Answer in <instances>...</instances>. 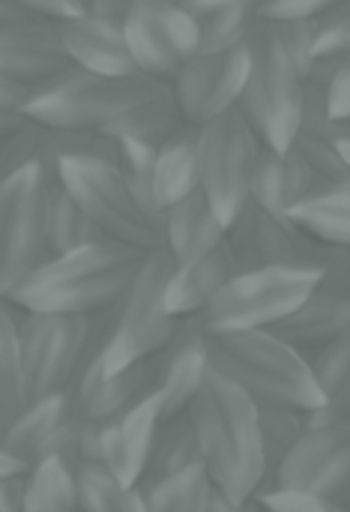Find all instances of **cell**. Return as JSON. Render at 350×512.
Instances as JSON below:
<instances>
[{"label":"cell","instance_id":"obj_20","mask_svg":"<svg viewBox=\"0 0 350 512\" xmlns=\"http://www.w3.org/2000/svg\"><path fill=\"white\" fill-rule=\"evenodd\" d=\"M69 66L54 24H24L0 30V78L39 87Z\"/></svg>","mask_w":350,"mask_h":512},{"label":"cell","instance_id":"obj_1","mask_svg":"<svg viewBox=\"0 0 350 512\" xmlns=\"http://www.w3.org/2000/svg\"><path fill=\"white\" fill-rule=\"evenodd\" d=\"M144 255V249L108 237L51 255L9 294V303L21 312L102 315L123 297Z\"/></svg>","mask_w":350,"mask_h":512},{"label":"cell","instance_id":"obj_39","mask_svg":"<svg viewBox=\"0 0 350 512\" xmlns=\"http://www.w3.org/2000/svg\"><path fill=\"white\" fill-rule=\"evenodd\" d=\"M315 57L336 60V63L350 57V0H339L330 12L318 18Z\"/></svg>","mask_w":350,"mask_h":512},{"label":"cell","instance_id":"obj_29","mask_svg":"<svg viewBox=\"0 0 350 512\" xmlns=\"http://www.w3.org/2000/svg\"><path fill=\"white\" fill-rule=\"evenodd\" d=\"M312 375L321 390V408L312 420H348L350 417V330L321 348L312 360Z\"/></svg>","mask_w":350,"mask_h":512},{"label":"cell","instance_id":"obj_2","mask_svg":"<svg viewBox=\"0 0 350 512\" xmlns=\"http://www.w3.org/2000/svg\"><path fill=\"white\" fill-rule=\"evenodd\" d=\"M201 468L213 489L228 498H255L267 483V465L258 435V405L228 378L210 369L201 393L189 405Z\"/></svg>","mask_w":350,"mask_h":512},{"label":"cell","instance_id":"obj_8","mask_svg":"<svg viewBox=\"0 0 350 512\" xmlns=\"http://www.w3.org/2000/svg\"><path fill=\"white\" fill-rule=\"evenodd\" d=\"M318 285V267H258L240 270L219 297L198 315L204 333L273 330Z\"/></svg>","mask_w":350,"mask_h":512},{"label":"cell","instance_id":"obj_22","mask_svg":"<svg viewBox=\"0 0 350 512\" xmlns=\"http://www.w3.org/2000/svg\"><path fill=\"white\" fill-rule=\"evenodd\" d=\"M321 183L327 180L318 177L294 147H288L285 153L261 147L249 180V198L273 213L291 216V210L303 198H309Z\"/></svg>","mask_w":350,"mask_h":512},{"label":"cell","instance_id":"obj_15","mask_svg":"<svg viewBox=\"0 0 350 512\" xmlns=\"http://www.w3.org/2000/svg\"><path fill=\"white\" fill-rule=\"evenodd\" d=\"M249 75L246 42L225 51H198L171 81L174 102L186 123H207L237 108Z\"/></svg>","mask_w":350,"mask_h":512},{"label":"cell","instance_id":"obj_14","mask_svg":"<svg viewBox=\"0 0 350 512\" xmlns=\"http://www.w3.org/2000/svg\"><path fill=\"white\" fill-rule=\"evenodd\" d=\"M225 240L240 270L258 267H318L321 243L312 240L288 213H273L252 198L228 222Z\"/></svg>","mask_w":350,"mask_h":512},{"label":"cell","instance_id":"obj_53","mask_svg":"<svg viewBox=\"0 0 350 512\" xmlns=\"http://www.w3.org/2000/svg\"><path fill=\"white\" fill-rule=\"evenodd\" d=\"M135 3H138V0H135ZM168 3H183V0H168Z\"/></svg>","mask_w":350,"mask_h":512},{"label":"cell","instance_id":"obj_16","mask_svg":"<svg viewBox=\"0 0 350 512\" xmlns=\"http://www.w3.org/2000/svg\"><path fill=\"white\" fill-rule=\"evenodd\" d=\"M102 339H105V321H102V330H99L87 360L81 363V369L69 387L75 411L84 420H111V417L123 414L126 408H132L135 402H141L144 396H150L156 387L153 357L132 363L120 372H105Z\"/></svg>","mask_w":350,"mask_h":512},{"label":"cell","instance_id":"obj_4","mask_svg":"<svg viewBox=\"0 0 350 512\" xmlns=\"http://www.w3.org/2000/svg\"><path fill=\"white\" fill-rule=\"evenodd\" d=\"M249 75L237 111L255 129L264 147L285 153L300 132L306 105V75L288 54L276 24L258 18L246 36Z\"/></svg>","mask_w":350,"mask_h":512},{"label":"cell","instance_id":"obj_44","mask_svg":"<svg viewBox=\"0 0 350 512\" xmlns=\"http://www.w3.org/2000/svg\"><path fill=\"white\" fill-rule=\"evenodd\" d=\"M30 93H33V87L0 78V141L30 123V114H27Z\"/></svg>","mask_w":350,"mask_h":512},{"label":"cell","instance_id":"obj_35","mask_svg":"<svg viewBox=\"0 0 350 512\" xmlns=\"http://www.w3.org/2000/svg\"><path fill=\"white\" fill-rule=\"evenodd\" d=\"M210 492L213 483L201 465L141 489L144 512H207Z\"/></svg>","mask_w":350,"mask_h":512},{"label":"cell","instance_id":"obj_47","mask_svg":"<svg viewBox=\"0 0 350 512\" xmlns=\"http://www.w3.org/2000/svg\"><path fill=\"white\" fill-rule=\"evenodd\" d=\"M327 99H330V111L339 120H350V57L342 60L339 72L333 75V81L327 87Z\"/></svg>","mask_w":350,"mask_h":512},{"label":"cell","instance_id":"obj_6","mask_svg":"<svg viewBox=\"0 0 350 512\" xmlns=\"http://www.w3.org/2000/svg\"><path fill=\"white\" fill-rule=\"evenodd\" d=\"M171 84L153 75H96L78 66H66L60 75L33 87L27 114L45 126L93 129L105 132L117 117L165 93Z\"/></svg>","mask_w":350,"mask_h":512},{"label":"cell","instance_id":"obj_37","mask_svg":"<svg viewBox=\"0 0 350 512\" xmlns=\"http://www.w3.org/2000/svg\"><path fill=\"white\" fill-rule=\"evenodd\" d=\"M117 171L126 180L129 192L135 195V201L162 222V207L156 201V147L150 144H138V141H120L117 150Z\"/></svg>","mask_w":350,"mask_h":512},{"label":"cell","instance_id":"obj_5","mask_svg":"<svg viewBox=\"0 0 350 512\" xmlns=\"http://www.w3.org/2000/svg\"><path fill=\"white\" fill-rule=\"evenodd\" d=\"M174 273V258L159 246L144 255L123 297L105 312L102 366L120 372L132 363L156 357L177 333L180 318L168 312L165 291Z\"/></svg>","mask_w":350,"mask_h":512},{"label":"cell","instance_id":"obj_30","mask_svg":"<svg viewBox=\"0 0 350 512\" xmlns=\"http://www.w3.org/2000/svg\"><path fill=\"white\" fill-rule=\"evenodd\" d=\"M183 114L174 102L171 87L159 96H150L147 102L135 105L132 111H126L123 117H117L111 126H105V135L114 141H138V144H150L159 147L165 144L180 126H183Z\"/></svg>","mask_w":350,"mask_h":512},{"label":"cell","instance_id":"obj_23","mask_svg":"<svg viewBox=\"0 0 350 512\" xmlns=\"http://www.w3.org/2000/svg\"><path fill=\"white\" fill-rule=\"evenodd\" d=\"M225 231L228 225L201 189L162 210V249L174 258V264L207 255L225 240Z\"/></svg>","mask_w":350,"mask_h":512},{"label":"cell","instance_id":"obj_33","mask_svg":"<svg viewBox=\"0 0 350 512\" xmlns=\"http://www.w3.org/2000/svg\"><path fill=\"white\" fill-rule=\"evenodd\" d=\"M78 512H144V495L138 486L123 483L102 462L75 468Z\"/></svg>","mask_w":350,"mask_h":512},{"label":"cell","instance_id":"obj_17","mask_svg":"<svg viewBox=\"0 0 350 512\" xmlns=\"http://www.w3.org/2000/svg\"><path fill=\"white\" fill-rule=\"evenodd\" d=\"M156 396L162 402V420L186 414L210 375L207 333L198 318H183L174 339L153 357Z\"/></svg>","mask_w":350,"mask_h":512},{"label":"cell","instance_id":"obj_34","mask_svg":"<svg viewBox=\"0 0 350 512\" xmlns=\"http://www.w3.org/2000/svg\"><path fill=\"white\" fill-rule=\"evenodd\" d=\"M24 512H78L75 471L51 456L27 468Z\"/></svg>","mask_w":350,"mask_h":512},{"label":"cell","instance_id":"obj_18","mask_svg":"<svg viewBox=\"0 0 350 512\" xmlns=\"http://www.w3.org/2000/svg\"><path fill=\"white\" fill-rule=\"evenodd\" d=\"M162 423V402L156 390L126 408L123 414L111 420H99V462L114 471L123 483L138 486L150 447L156 438V429Z\"/></svg>","mask_w":350,"mask_h":512},{"label":"cell","instance_id":"obj_45","mask_svg":"<svg viewBox=\"0 0 350 512\" xmlns=\"http://www.w3.org/2000/svg\"><path fill=\"white\" fill-rule=\"evenodd\" d=\"M339 0H264L261 18L270 21H318Z\"/></svg>","mask_w":350,"mask_h":512},{"label":"cell","instance_id":"obj_52","mask_svg":"<svg viewBox=\"0 0 350 512\" xmlns=\"http://www.w3.org/2000/svg\"><path fill=\"white\" fill-rule=\"evenodd\" d=\"M339 150H342V156H345V162H348L350 168V120L348 126H345V132H342V138H339Z\"/></svg>","mask_w":350,"mask_h":512},{"label":"cell","instance_id":"obj_36","mask_svg":"<svg viewBox=\"0 0 350 512\" xmlns=\"http://www.w3.org/2000/svg\"><path fill=\"white\" fill-rule=\"evenodd\" d=\"M306 426H309V414L306 411L258 408V435H261V450H264V465H267V483L276 474V468L288 459V453L297 447V441L303 438Z\"/></svg>","mask_w":350,"mask_h":512},{"label":"cell","instance_id":"obj_10","mask_svg":"<svg viewBox=\"0 0 350 512\" xmlns=\"http://www.w3.org/2000/svg\"><path fill=\"white\" fill-rule=\"evenodd\" d=\"M48 189L51 174L27 165L0 183V297L9 294L48 258Z\"/></svg>","mask_w":350,"mask_h":512},{"label":"cell","instance_id":"obj_40","mask_svg":"<svg viewBox=\"0 0 350 512\" xmlns=\"http://www.w3.org/2000/svg\"><path fill=\"white\" fill-rule=\"evenodd\" d=\"M255 498L267 512H350L348 507L330 498L303 489H288V486H264Z\"/></svg>","mask_w":350,"mask_h":512},{"label":"cell","instance_id":"obj_7","mask_svg":"<svg viewBox=\"0 0 350 512\" xmlns=\"http://www.w3.org/2000/svg\"><path fill=\"white\" fill-rule=\"evenodd\" d=\"M21 312V309H18ZM105 312L84 315H51V312H21L18 318V354L24 375L27 402L66 393L87 360Z\"/></svg>","mask_w":350,"mask_h":512},{"label":"cell","instance_id":"obj_19","mask_svg":"<svg viewBox=\"0 0 350 512\" xmlns=\"http://www.w3.org/2000/svg\"><path fill=\"white\" fill-rule=\"evenodd\" d=\"M54 27L69 57V66H78L96 75H138L123 21L84 12Z\"/></svg>","mask_w":350,"mask_h":512},{"label":"cell","instance_id":"obj_24","mask_svg":"<svg viewBox=\"0 0 350 512\" xmlns=\"http://www.w3.org/2000/svg\"><path fill=\"white\" fill-rule=\"evenodd\" d=\"M345 330H350V303L327 291H318V285L285 321L273 327V333L291 348H297L306 360H312Z\"/></svg>","mask_w":350,"mask_h":512},{"label":"cell","instance_id":"obj_54","mask_svg":"<svg viewBox=\"0 0 350 512\" xmlns=\"http://www.w3.org/2000/svg\"><path fill=\"white\" fill-rule=\"evenodd\" d=\"M0 183H3V171H0Z\"/></svg>","mask_w":350,"mask_h":512},{"label":"cell","instance_id":"obj_9","mask_svg":"<svg viewBox=\"0 0 350 512\" xmlns=\"http://www.w3.org/2000/svg\"><path fill=\"white\" fill-rule=\"evenodd\" d=\"M57 180L108 240H120L144 252L162 246V222L135 201L114 162L69 156L57 165Z\"/></svg>","mask_w":350,"mask_h":512},{"label":"cell","instance_id":"obj_31","mask_svg":"<svg viewBox=\"0 0 350 512\" xmlns=\"http://www.w3.org/2000/svg\"><path fill=\"white\" fill-rule=\"evenodd\" d=\"M99 240H105V234L81 210V204L66 192V186L57 180V171H54L51 189H48V258L99 243Z\"/></svg>","mask_w":350,"mask_h":512},{"label":"cell","instance_id":"obj_32","mask_svg":"<svg viewBox=\"0 0 350 512\" xmlns=\"http://www.w3.org/2000/svg\"><path fill=\"white\" fill-rule=\"evenodd\" d=\"M18 309L0 297V441L27 405L21 354H18Z\"/></svg>","mask_w":350,"mask_h":512},{"label":"cell","instance_id":"obj_13","mask_svg":"<svg viewBox=\"0 0 350 512\" xmlns=\"http://www.w3.org/2000/svg\"><path fill=\"white\" fill-rule=\"evenodd\" d=\"M267 486L315 492L350 510V417L312 420Z\"/></svg>","mask_w":350,"mask_h":512},{"label":"cell","instance_id":"obj_49","mask_svg":"<svg viewBox=\"0 0 350 512\" xmlns=\"http://www.w3.org/2000/svg\"><path fill=\"white\" fill-rule=\"evenodd\" d=\"M207 512H267L261 507L258 498H246V501H237V498H228L225 492L213 489L210 492V504H207Z\"/></svg>","mask_w":350,"mask_h":512},{"label":"cell","instance_id":"obj_50","mask_svg":"<svg viewBox=\"0 0 350 512\" xmlns=\"http://www.w3.org/2000/svg\"><path fill=\"white\" fill-rule=\"evenodd\" d=\"M24 24H39V18L24 6V0H0V30Z\"/></svg>","mask_w":350,"mask_h":512},{"label":"cell","instance_id":"obj_3","mask_svg":"<svg viewBox=\"0 0 350 512\" xmlns=\"http://www.w3.org/2000/svg\"><path fill=\"white\" fill-rule=\"evenodd\" d=\"M210 369L240 387L258 408L318 411L321 390L312 363L273 330L207 333Z\"/></svg>","mask_w":350,"mask_h":512},{"label":"cell","instance_id":"obj_12","mask_svg":"<svg viewBox=\"0 0 350 512\" xmlns=\"http://www.w3.org/2000/svg\"><path fill=\"white\" fill-rule=\"evenodd\" d=\"M123 30L138 72L168 84L201 51L198 24L180 3L138 0L126 15Z\"/></svg>","mask_w":350,"mask_h":512},{"label":"cell","instance_id":"obj_42","mask_svg":"<svg viewBox=\"0 0 350 512\" xmlns=\"http://www.w3.org/2000/svg\"><path fill=\"white\" fill-rule=\"evenodd\" d=\"M318 291L350 303V246H324L318 252Z\"/></svg>","mask_w":350,"mask_h":512},{"label":"cell","instance_id":"obj_43","mask_svg":"<svg viewBox=\"0 0 350 512\" xmlns=\"http://www.w3.org/2000/svg\"><path fill=\"white\" fill-rule=\"evenodd\" d=\"M288 54L300 66L303 75H309L315 63V45H318V21H273Z\"/></svg>","mask_w":350,"mask_h":512},{"label":"cell","instance_id":"obj_41","mask_svg":"<svg viewBox=\"0 0 350 512\" xmlns=\"http://www.w3.org/2000/svg\"><path fill=\"white\" fill-rule=\"evenodd\" d=\"M39 138H42V123L30 117V123L24 129H18L15 135L0 141V171H3V177L21 171L27 165H36Z\"/></svg>","mask_w":350,"mask_h":512},{"label":"cell","instance_id":"obj_38","mask_svg":"<svg viewBox=\"0 0 350 512\" xmlns=\"http://www.w3.org/2000/svg\"><path fill=\"white\" fill-rule=\"evenodd\" d=\"M291 147H294V150L306 159V165H309L318 177H324V180H342V177H348L350 174L348 162H345V156H342V150H339V141H333V138L297 132L294 141H291Z\"/></svg>","mask_w":350,"mask_h":512},{"label":"cell","instance_id":"obj_11","mask_svg":"<svg viewBox=\"0 0 350 512\" xmlns=\"http://www.w3.org/2000/svg\"><path fill=\"white\" fill-rule=\"evenodd\" d=\"M201 144V192L228 225L249 201V180L261 153V138L246 117L231 108L198 126Z\"/></svg>","mask_w":350,"mask_h":512},{"label":"cell","instance_id":"obj_25","mask_svg":"<svg viewBox=\"0 0 350 512\" xmlns=\"http://www.w3.org/2000/svg\"><path fill=\"white\" fill-rule=\"evenodd\" d=\"M156 201L171 207L174 201L201 189V144L198 126L183 123L165 144L156 147Z\"/></svg>","mask_w":350,"mask_h":512},{"label":"cell","instance_id":"obj_48","mask_svg":"<svg viewBox=\"0 0 350 512\" xmlns=\"http://www.w3.org/2000/svg\"><path fill=\"white\" fill-rule=\"evenodd\" d=\"M24 489H27V471L0 477V512H24Z\"/></svg>","mask_w":350,"mask_h":512},{"label":"cell","instance_id":"obj_26","mask_svg":"<svg viewBox=\"0 0 350 512\" xmlns=\"http://www.w3.org/2000/svg\"><path fill=\"white\" fill-rule=\"evenodd\" d=\"M180 6L198 24L201 51H225L246 42L264 0H183Z\"/></svg>","mask_w":350,"mask_h":512},{"label":"cell","instance_id":"obj_51","mask_svg":"<svg viewBox=\"0 0 350 512\" xmlns=\"http://www.w3.org/2000/svg\"><path fill=\"white\" fill-rule=\"evenodd\" d=\"M27 468L15 459V456H9V450L3 447V441H0V477H9V474H24Z\"/></svg>","mask_w":350,"mask_h":512},{"label":"cell","instance_id":"obj_21","mask_svg":"<svg viewBox=\"0 0 350 512\" xmlns=\"http://www.w3.org/2000/svg\"><path fill=\"white\" fill-rule=\"evenodd\" d=\"M237 273H240V264H237L228 240H222L216 249H210L201 258L174 264V273H171L168 291H165L168 312L180 321L198 318Z\"/></svg>","mask_w":350,"mask_h":512},{"label":"cell","instance_id":"obj_27","mask_svg":"<svg viewBox=\"0 0 350 512\" xmlns=\"http://www.w3.org/2000/svg\"><path fill=\"white\" fill-rule=\"evenodd\" d=\"M291 219L324 246H350V174L321 183L291 210Z\"/></svg>","mask_w":350,"mask_h":512},{"label":"cell","instance_id":"obj_46","mask_svg":"<svg viewBox=\"0 0 350 512\" xmlns=\"http://www.w3.org/2000/svg\"><path fill=\"white\" fill-rule=\"evenodd\" d=\"M24 6L45 24H60L87 12V0H24Z\"/></svg>","mask_w":350,"mask_h":512},{"label":"cell","instance_id":"obj_28","mask_svg":"<svg viewBox=\"0 0 350 512\" xmlns=\"http://www.w3.org/2000/svg\"><path fill=\"white\" fill-rule=\"evenodd\" d=\"M201 465V453H198V438H195V426L186 414L177 417H165L156 429L153 447H150V459L147 468L138 480V489L153 486L159 480L177 477L189 468Z\"/></svg>","mask_w":350,"mask_h":512}]
</instances>
